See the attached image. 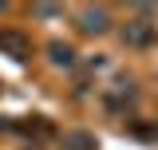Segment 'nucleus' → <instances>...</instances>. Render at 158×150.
<instances>
[{"mask_svg":"<svg viewBox=\"0 0 158 150\" xmlns=\"http://www.w3.org/2000/svg\"><path fill=\"white\" fill-rule=\"evenodd\" d=\"M0 56L16 59V63H28V56H32V40L24 36V32H16V28H4V32H0Z\"/></svg>","mask_w":158,"mask_h":150,"instance_id":"1","label":"nucleus"},{"mask_svg":"<svg viewBox=\"0 0 158 150\" xmlns=\"http://www.w3.org/2000/svg\"><path fill=\"white\" fill-rule=\"evenodd\" d=\"M75 28L83 36H103V32H111V16H107V8H79Z\"/></svg>","mask_w":158,"mask_h":150,"instance_id":"2","label":"nucleus"},{"mask_svg":"<svg viewBox=\"0 0 158 150\" xmlns=\"http://www.w3.org/2000/svg\"><path fill=\"white\" fill-rule=\"evenodd\" d=\"M123 44H131V48H146V44H154V28H150L146 20H127V28H123Z\"/></svg>","mask_w":158,"mask_h":150,"instance_id":"3","label":"nucleus"},{"mask_svg":"<svg viewBox=\"0 0 158 150\" xmlns=\"http://www.w3.org/2000/svg\"><path fill=\"white\" fill-rule=\"evenodd\" d=\"M127 103H135V87H131V83H115V91L103 95V107H107L111 115H123Z\"/></svg>","mask_w":158,"mask_h":150,"instance_id":"4","label":"nucleus"},{"mask_svg":"<svg viewBox=\"0 0 158 150\" xmlns=\"http://www.w3.org/2000/svg\"><path fill=\"white\" fill-rule=\"evenodd\" d=\"M48 59H52V67L71 71V67H75V48L63 44V40H52V44H48Z\"/></svg>","mask_w":158,"mask_h":150,"instance_id":"5","label":"nucleus"},{"mask_svg":"<svg viewBox=\"0 0 158 150\" xmlns=\"http://www.w3.org/2000/svg\"><path fill=\"white\" fill-rule=\"evenodd\" d=\"M63 150H99V142L87 131H71V134H63Z\"/></svg>","mask_w":158,"mask_h":150,"instance_id":"6","label":"nucleus"},{"mask_svg":"<svg viewBox=\"0 0 158 150\" xmlns=\"http://www.w3.org/2000/svg\"><path fill=\"white\" fill-rule=\"evenodd\" d=\"M32 12H36L40 20H52V16H63V8H56V4H36Z\"/></svg>","mask_w":158,"mask_h":150,"instance_id":"7","label":"nucleus"},{"mask_svg":"<svg viewBox=\"0 0 158 150\" xmlns=\"http://www.w3.org/2000/svg\"><path fill=\"white\" fill-rule=\"evenodd\" d=\"M0 131H8V123H4V119H0Z\"/></svg>","mask_w":158,"mask_h":150,"instance_id":"8","label":"nucleus"}]
</instances>
